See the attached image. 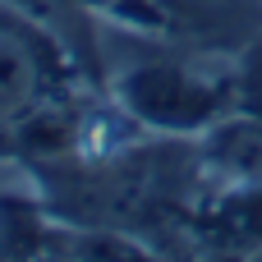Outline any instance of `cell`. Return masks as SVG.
<instances>
[{
  "instance_id": "cell-4",
  "label": "cell",
  "mask_w": 262,
  "mask_h": 262,
  "mask_svg": "<svg viewBox=\"0 0 262 262\" xmlns=\"http://www.w3.org/2000/svg\"><path fill=\"white\" fill-rule=\"evenodd\" d=\"M221 226L230 230L235 244H258L262 239V189L244 193V198H230L221 207Z\"/></svg>"
},
{
  "instance_id": "cell-6",
  "label": "cell",
  "mask_w": 262,
  "mask_h": 262,
  "mask_svg": "<svg viewBox=\"0 0 262 262\" xmlns=\"http://www.w3.org/2000/svg\"><path fill=\"white\" fill-rule=\"evenodd\" d=\"M23 5H32V9H51V5H60V0H23Z\"/></svg>"
},
{
  "instance_id": "cell-3",
  "label": "cell",
  "mask_w": 262,
  "mask_h": 262,
  "mask_svg": "<svg viewBox=\"0 0 262 262\" xmlns=\"http://www.w3.org/2000/svg\"><path fill=\"white\" fill-rule=\"evenodd\" d=\"M212 157L235 170V175H253L262 180V115H249V120H230L212 134Z\"/></svg>"
},
{
  "instance_id": "cell-2",
  "label": "cell",
  "mask_w": 262,
  "mask_h": 262,
  "mask_svg": "<svg viewBox=\"0 0 262 262\" xmlns=\"http://www.w3.org/2000/svg\"><path fill=\"white\" fill-rule=\"evenodd\" d=\"M37 88H41L37 51L28 46L23 32L0 28V120H14L18 111H28Z\"/></svg>"
},
{
  "instance_id": "cell-5",
  "label": "cell",
  "mask_w": 262,
  "mask_h": 262,
  "mask_svg": "<svg viewBox=\"0 0 262 262\" xmlns=\"http://www.w3.org/2000/svg\"><path fill=\"white\" fill-rule=\"evenodd\" d=\"M239 92H244V106L262 115V46L244 60V78H239Z\"/></svg>"
},
{
  "instance_id": "cell-1",
  "label": "cell",
  "mask_w": 262,
  "mask_h": 262,
  "mask_svg": "<svg viewBox=\"0 0 262 262\" xmlns=\"http://www.w3.org/2000/svg\"><path fill=\"white\" fill-rule=\"evenodd\" d=\"M120 97L138 120L161 124V129H198L221 106V92L212 83H203V78H193L189 69H175V64L134 69L120 83Z\"/></svg>"
}]
</instances>
